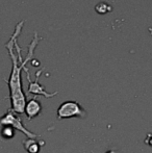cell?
Listing matches in <instances>:
<instances>
[{
    "label": "cell",
    "mask_w": 152,
    "mask_h": 153,
    "mask_svg": "<svg viewBox=\"0 0 152 153\" xmlns=\"http://www.w3.org/2000/svg\"><path fill=\"white\" fill-rule=\"evenodd\" d=\"M3 126H10L12 128L16 129V130L21 131L22 133H24L28 139H37L39 137L38 134L29 131L26 127L23 125L22 119L20 117L17 116V114L15 113L13 109H8L2 117H0V127Z\"/></svg>",
    "instance_id": "3"
},
{
    "label": "cell",
    "mask_w": 152,
    "mask_h": 153,
    "mask_svg": "<svg viewBox=\"0 0 152 153\" xmlns=\"http://www.w3.org/2000/svg\"><path fill=\"white\" fill-rule=\"evenodd\" d=\"M31 62H33V66H39V65H40V62H39L37 61V59H31Z\"/></svg>",
    "instance_id": "9"
},
{
    "label": "cell",
    "mask_w": 152,
    "mask_h": 153,
    "mask_svg": "<svg viewBox=\"0 0 152 153\" xmlns=\"http://www.w3.org/2000/svg\"><path fill=\"white\" fill-rule=\"evenodd\" d=\"M96 10L98 13H100V14H105V13L112 10V7L108 3H105V2H100V3H98L96 5Z\"/></svg>",
    "instance_id": "8"
},
{
    "label": "cell",
    "mask_w": 152,
    "mask_h": 153,
    "mask_svg": "<svg viewBox=\"0 0 152 153\" xmlns=\"http://www.w3.org/2000/svg\"><path fill=\"white\" fill-rule=\"evenodd\" d=\"M43 70H44V69H41L40 71H38L37 74H36V80L33 81V80H31V78H30L28 68H27V67H24V68H23V71L26 73L27 79H28V81H29V87H28V91H27V93H28V94H33L35 96L41 95V96H44V97H46V98H51V97L55 96L59 92H54V93H52V94H51V93H48L42 85L39 83V77H40V75L42 74Z\"/></svg>",
    "instance_id": "4"
},
{
    "label": "cell",
    "mask_w": 152,
    "mask_h": 153,
    "mask_svg": "<svg viewBox=\"0 0 152 153\" xmlns=\"http://www.w3.org/2000/svg\"><path fill=\"white\" fill-rule=\"evenodd\" d=\"M42 109H43V107L40 101L36 98H33V99H30L28 102H26L25 107H24V113L26 114L27 119L30 121V120L38 117V116L42 113Z\"/></svg>",
    "instance_id": "5"
},
{
    "label": "cell",
    "mask_w": 152,
    "mask_h": 153,
    "mask_svg": "<svg viewBox=\"0 0 152 153\" xmlns=\"http://www.w3.org/2000/svg\"><path fill=\"white\" fill-rule=\"evenodd\" d=\"M87 113L77 101L68 100L63 102L56 111V118L59 120L70 119V118H79L85 119Z\"/></svg>",
    "instance_id": "2"
},
{
    "label": "cell",
    "mask_w": 152,
    "mask_h": 153,
    "mask_svg": "<svg viewBox=\"0 0 152 153\" xmlns=\"http://www.w3.org/2000/svg\"><path fill=\"white\" fill-rule=\"evenodd\" d=\"M24 149L28 153H39L41 146L45 145V142H38L36 139H25L22 141Z\"/></svg>",
    "instance_id": "6"
},
{
    "label": "cell",
    "mask_w": 152,
    "mask_h": 153,
    "mask_svg": "<svg viewBox=\"0 0 152 153\" xmlns=\"http://www.w3.org/2000/svg\"><path fill=\"white\" fill-rule=\"evenodd\" d=\"M23 23L24 21H20L18 24L16 25L14 33L10 36L8 42L5 44V47L7 48L8 53H10V59H12V72L10 75V79H8V88H10V99L12 102V108L17 115H21L24 114V107L26 104V95L23 91L22 87V80H21V72L23 71V68L26 67V64L30 62L33 59V51L28 50V53L26 55V59H23L22 62H19L18 55L14 52V41L15 39L18 38L22 30Z\"/></svg>",
    "instance_id": "1"
},
{
    "label": "cell",
    "mask_w": 152,
    "mask_h": 153,
    "mask_svg": "<svg viewBox=\"0 0 152 153\" xmlns=\"http://www.w3.org/2000/svg\"><path fill=\"white\" fill-rule=\"evenodd\" d=\"M105 153H117V152H116V150H114V149H110V150H108Z\"/></svg>",
    "instance_id": "10"
},
{
    "label": "cell",
    "mask_w": 152,
    "mask_h": 153,
    "mask_svg": "<svg viewBox=\"0 0 152 153\" xmlns=\"http://www.w3.org/2000/svg\"><path fill=\"white\" fill-rule=\"evenodd\" d=\"M15 135V131H14V128L10 126H3L1 129V137L5 140H8V139H13Z\"/></svg>",
    "instance_id": "7"
}]
</instances>
